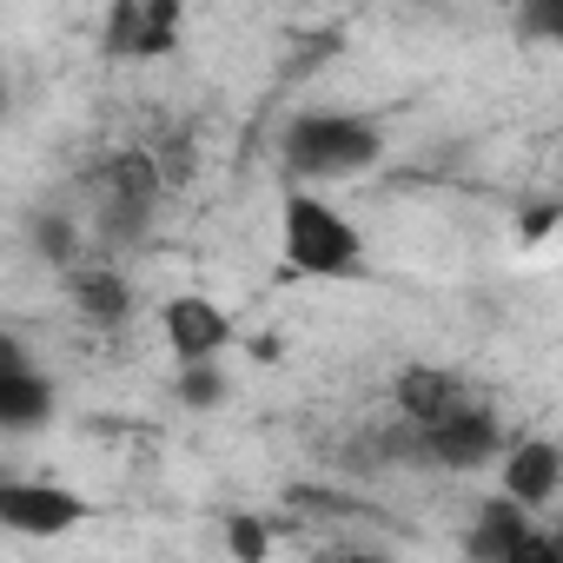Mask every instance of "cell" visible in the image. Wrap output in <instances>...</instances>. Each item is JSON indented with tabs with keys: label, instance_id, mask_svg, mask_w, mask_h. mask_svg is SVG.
I'll return each mask as SVG.
<instances>
[{
	"label": "cell",
	"instance_id": "cell-2",
	"mask_svg": "<svg viewBox=\"0 0 563 563\" xmlns=\"http://www.w3.org/2000/svg\"><path fill=\"white\" fill-rule=\"evenodd\" d=\"M385 133L365 113H299L278 133V159L299 186H325V179H352L365 166H378Z\"/></svg>",
	"mask_w": 563,
	"mask_h": 563
},
{
	"label": "cell",
	"instance_id": "cell-18",
	"mask_svg": "<svg viewBox=\"0 0 563 563\" xmlns=\"http://www.w3.org/2000/svg\"><path fill=\"white\" fill-rule=\"evenodd\" d=\"M550 537H556V556H563V523H556V530H550Z\"/></svg>",
	"mask_w": 563,
	"mask_h": 563
},
{
	"label": "cell",
	"instance_id": "cell-16",
	"mask_svg": "<svg viewBox=\"0 0 563 563\" xmlns=\"http://www.w3.org/2000/svg\"><path fill=\"white\" fill-rule=\"evenodd\" d=\"M225 550H232L239 563H265V550H272V530H265L252 510H232V517H225Z\"/></svg>",
	"mask_w": 563,
	"mask_h": 563
},
{
	"label": "cell",
	"instance_id": "cell-5",
	"mask_svg": "<svg viewBox=\"0 0 563 563\" xmlns=\"http://www.w3.org/2000/svg\"><path fill=\"white\" fill-rule=\"evenodd\" d=\"M87 510L93 504L74 497V490H60V484H21V477L0 484V523L21 530V537H60L74 523H87Z\"/></svg>",
	"mask_w": 563,
	"mask_h": 563
},
{
	"label": "cell",
	"instance_id": "cell-6",
	"mask_svg": "<svg viewBox=\"0 0 563 563\" xmlns=\"http://www.w3.org/2000/svg\"><path fill=\"white\" fill-rule=\"evenodd\" d=\"M159 332H166V345H173L179 365H192V358H219V352L232 345V319H225L212 299H199V292L166 299V306H159Z\"/></svg>",
	"mask_w": 563,
	"mask_h": 563
},
{
	"label": "cell",
	"instance_id": "cell-17",
	"mask_svg": "<svg viewBox=\"0 0 563 563\" xmlns=\"http://www.w3.org/2000/svg\"><path fill=\"white\" fill-rule=\"evenodd\" d=\"M550 225H556V206H537V212H523V219H517V239H523V245H537V239H550Z\"/></svg>",
	"mask_w": 563,
	"mask_h": 563
},
{
	"label": "cell",
	"instance_id": "cell-14",
	"mask_svg": "<svg viewBox=\"0 0 563 563\" xmlns=\"http://www.w3.org/2000/svg\"><path fill=\"white\" fill-rule=\"evenodd\" d=\"M100 47H107V60H140V0H113L107 8Z\"/></svg>",
	"mask_w": 563,
	"mask_h": 563
},
{
	"label": "cell",
	"instance_id": "cell-4",
	"mask_svg": "<svg viewBox=\"0 0 563 563\" xmlns=\"http://www.w3.org/2000/svg\"><path fill=\"white\" fill-rule=\"evenodd\" d=\"M418 451H424V464H438V471H484L497 451H504V424H497V411L490 405H457L451 418H438V424H418Z\"/></svg>",
	"mask_w": 563,
	"mask_h": 563
},
{
	"label": "cell",
	"instance_id": "cell-8",
	"mask_svg": "<svg viewBox=\"0 0 563 563\" xmlns=\"http://www.w3.org/2000/svg\"><path fill=\"white\" fill-rule=\"evenodd\" d=\"M391 405H398V418H411V424H438V418H451L457 405H471V391H464V378L444 372V365H405V372L391 378Z\"/></svg>",
	"mask_w": 563,
	"mask_h": 563
},
{
	"label": "cell",
	"instance_id": "cell-3",
	"mask_svg": "<svg viewBox=\"0 0 563 563\" xmlns=\"http://www.w3.org/2000/svg\"><path fill=\"white\" fill-rule=\"evenodd\" d=\"M464 550H471L477 563H563V556H556V537L530 530V504H517L510 490L477 504V523H471Z\"/></svg>",
	"mask_w": 563,
	"mask_h": 563
},
{
	"label": "cell",
	"instance_id": "cell-11",
	"mask_svg": "<svg viewBox=\"0 0 563 563\" xmlns=\"http://www.w3.org/2000/svg\"><path fill=\"white\" fill-rule=\"evenodd\" d=\"M27 245L47 258V265H74L80 258V225L67 219V212H54V206H41L34 219H27Z\"/></svg>",
	"mask_w": 563,
	"mask_h": 563
},
{
	"label": "cell",
	"instance_id": "cell-13",
	"mask_svg": "<svg viewBox=\"0 0 563 563\" xmlns=\"http://www.w3.org/2000/svg\"><path fill=\"white\" fill-rule=\"evenodd\" d=\"M179 47V0H140V60Z\"/></svg>",
	"mask_w": 563,
	"mask_h": 563
},
{
	"label": "cell",
	"instance_id": "cell-7",
	"mask_svg": "<svg viewBox=\"0 0 563 563\" xmlns=\"http://www.w3.org/2000/svg\"><path fill=\"white\" fill-rule=\"evenodd\" d=\"M54 418V385L27 365L21 339H0V431H41Z\"/></svg>",
	"mask_w": 563,
	"mask_h": 563
},
{
	"label": "cell",
	"instance_id": "cell-12",
	"mask_svg": "<svg viewBox=\"0 0 563 563\" xmlns=\"http://www.w3.org/2000/svg\"><path fill=\"white\" fill-rule=\"evenodd\" d=\"M225 372H219V358H192V365H179V378H173V398L186 405V411H219L225 405Z\"/></svg>",
	"mask_w": 563,
	"mask_h": 563
},
{
	"label": "cell",
	"instance_id": "cell-15",
	"mask_svg": "<svg viewBox=\"0 0 563 563\" xmlns=\"http://www.w3.org/2000/svg\"><path fill=\"white\" fill-rule=\"evenodd\" d=\"M517 34L563 47V0H517Z\"/></svg>",
	"mask_w": 563,
	"mask_h": 563
},
{
	"label": "cell",
	"instance_id": "cell-9",
	"mask_svg": "<svg viewBox=\"0 0 563 563\" xmlns=\"http://www.w3.org/2000/svg\"><path fill=\"white\" fill-rule=\"evenodd\" d=\"M504 490L517 497V504H550L556 490H563V444H550V438H517L510 444V457H504Z\"/></svg>",
	"mask_w": 563,
	"mask_h": 563
},
{
	"label": "cell",
	"instance_id": "cell-10",
	"mask_svg": "<svg viewBox=\"0 0 563 563\" xmlns=\"http://www.w3.org/2000/svg\"><path fill=\"white\" fill-rule=\"evenodd\" d=\"M67 299H74V312L87 325H126L133 319V286H126V272H113V265L74 272L67 278Z\"/></svg>",
	"mask_w": 563,
	"mask_h": 563
},
{
	"label": "cell",
	"instance_id": "cell-1",
	"mask_svg": "<svg viewBox=\"0 0 563 563\" xmlns=\"http://www.w3.org/2000/svg\"><path fill=\"white\" fill-rule=\"evenodd\" d=\"M278 245L299 278H365V239L358 225L312 186H292L278 206Z\"/></svg>",
	"mask_w": 563,
	"mask_h": 563
}]
</instances>
